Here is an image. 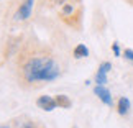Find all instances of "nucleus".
Returning <instances> with one entry per match:
<instances>
[{
  "label": "nucleus",
  "mask_w": 133,
  "mask_h": 128,
  "mask_svg": "<svg viewBox=\"0 0 133 128\" xmlns=\"http://www.w3.org/2000/svg\"><path fill=\"white\" fill-rule=\"evenodd\" d=\"M125 59H128V61H131V63H133V51L131 49H125Z\"/></svg>",
  "instance_id": "nucleus-10"
},
{
  "label": "nucleus",
  "mask_w": 133,
  "mask_h": 128,
  "mask_svg": "<svg viewBox=\"0 0 133 128\" xmlns=\"http://www.w3.org/2000/svg\"><path fill=\"white\" fill-rule=\"evenodd\" d=\"M112 51H114V54L118 58V56H120V46H118V43H114V44H112Z\"/></svg>",
  "instance_id": "nucleus-9"
},
{
  "label": "nucleus",
  "mask_w": 133,
  "mask_h": 128,
  "mask_svg": "<svg viewBox=\"0 0 133 128\" xmlns=\"http://www.w3.org/2000/svg\"><path fill=\"white\" fill-rule=\"evenodd\" d=\"M72 3H68V5H64V8H63V13L64 15H68V13H71V12H72Z\"/></svg>",
  "instance_id": "nucleus-11"
},
{
  "label": "nucleus",
  "mask_w": 133,
  "mask_h": 128,
  "mask_svg": "<svg viewBox=\"0 0 133 128\" xmlns=\"http://www.w3.org/2000/svg\"><path fill=\"white\" fill-rule=\"evenodd\" d=\"M61 76V68L51 56H31L22 66L25 82H53Z\"/></svg>",
  "instance_id": "nucleus-1"
},
{
  "label": "nucleus",
  "mask_w": 133,
  "mask_h": 128,
  "mask_svg": "<svg viewBox=\"0 0 133 128\" xmlns=\"http://www.w3.org/2000/svg\"><path fill=\"white\" fill-rule=\"evenodd\" d=\"M110 69H112V64H110V63H102V64L99 66L97 74H95V82L100 84V85H104V84L107 82V74H109Z\"/></svg>",
  "instance_id": "nucleus-4"
},
{
  "label": "nucleus",
  "mask_w": 133,
  "mask_h": 128,
  "mask_svg": "<svg viewBox=\"0 0 133 128\" xmlns=\"http://www.w3.org/2000/svg\"><path fill=\"white\" fill-rule=\"evenodd\" d=\"M36 105L44 112H51L58 107V102H56V99H53V97H49V95H41L36 100Z\"/></svg>",
  "instance_id": "nucleus-3"
},
{
  "label": "nucleus",
  "mask_w": 133,
  "mask_h": 128,
  "mask_svg": "<svg viewBox=\"0 0 133 128\" xmlns=\"http://www.w3.org/2000/svg\"><path fill=\"white\" fill-rule=\"evenodd\" d=\"M64 2H66V0H56V3H58V5H64Z\"/></svg>",
  "instance_id": "nucleus-13"
},
{
  "label": "nucleus",
  "mask_w": 133,
  "mask_h": 128,
  "mask_svg": "<svg viewBox=\"0 0 133 128\" xmlns=\"http://www.w3.org/2000/svg\"><path fill=\"white\" fill-rule=\"evenodd\" d=\"M33 3H35V0H25V2L18 7L17 13H15V20H17V22H23V20L30 18L31 10H33Z\"/></svg>",
  "instance_id": "nucleus-2"
},
{
  "label": "nucleus",
  "mask_w": 133,
  "mask_h": 128,
  "mask_svg": "<svg viewBox=\"0 0 133 128\" xmlns=\"http://www.w3.org/2000/svg\"><path fill=\"white\" fill-rule=\"evenodd\" d=\"M117 110H118L120 115H127L130 110V100L127 99V97H122L118 100V107H117Z\"/></svg>",
  "instance_id": "nucleus-7"
},
{
  "label": "nucleus",
  "mask_w": 133,
  "mask_h": 128,
  "mask_svg": "<svg viewBox=\"0 0 133 128\" xmlns=\"http://www.w3.org/2000/svg\"><path fill=\"white\" fill-rule=\"evenodd\" d=\"M72 54H74V58H76V59H81V58H87V56H89V49L85 48V44H77V46L74 48Z\"/></svg>",
  "instance_id": "nucleus-6"
},
{
  "label": "nucleus",
  "mask_w": 133,
  "mask_h": 128,
  "mask_svg": "<svg viewBox=\"0 0 133 128\" xmlns=\"http://www.w3.org/2000/svg\"><path fill=\"white\" fill-rule=\"evenodd\" d=\"M22 128H35V125H33V123H30V122H28V123H25Z\"/></svg>",
  "instance_id": "nucleus-12"
},
{
  "label": "nucleus",
  "mask_w": 133,
  "mask_h": 128,
  "mask_svg": "<svg viewBox=\"0 0 133 128\" xmlns=\"http://www.w3.org/2000/svg\"><path fill=\"white\" fill-rule=\"evenodd\" d=\"M94 94L99 97V99L104 102L105 105H112V95H110V90H109V89H105L104 85L97 84V85L94 87Z\"/></svg>",
  "instance_id": "nucleus-5"
},
{
  "label": "nucleus",
  "mask_w": 133,
  "mask_h": 128,
  "mask_svg": "<svg viewBox=\"0 0 133 128\" xmlns=\"http://www.w3.org/2000/svg\"><path fill=\"white\" fill-rule=\"evenodd\" d=\"M72 128H77V126H76V125H74V126H72Z\"/></svg>",
  "instance_id": "nucleus-15"
},
{
  "label": "nucleus",
  "mask_w": 133,
  "mask_h": 128,
  "mask_svg": "<svg viewBox=\"0 0 133 128\" xmlns=\"http://www.w3.org/2000/svg\"><path fill=\"white\" fill-rule=\"evenodd\" d=\"M56 102H58L59 109H69V107L72 105V102H71V99H69L68 95H64V94H59V95H56Z\"/></svg>",
  "instance_id": "nucleus-8"
},
{
  "label": "nucleus",
  "mask_w": 133,
  "mask_h": 128,
  "mask_svg": "<svg viewBox=\"0 0 133 128\" xmlns=\"http://www.w3.org/2000/svg\"><path fill=\"white\" fill-rule=\"evenodd\" d=\"M0 128H8V126H5V125H0Z\"/></svg>",
  "instance_id": "nucleus-14"
}]
</instances>
